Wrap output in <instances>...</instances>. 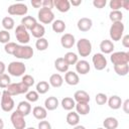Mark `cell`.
Instances as JSON below:
<instances>
[{
  "instance_id": "cell-16",
  "label": "cell",
  "mask_w": 129,
  "mask_h": 129,
  "mask_svg": "<svg viewBox=\"0 0 129 129\" xmlns=\"http://www.w3.org/2000/svg\"><path fill=\"white\" fill-rule=\"evenodd\" d=\"M114 48H115V45L112 40L104 39L100 43V49L102 51L101 53H103V54H111L113 52Z\"/></svg>"
},
{
  "instance_id": "cell-50",
  "label": "cell",
  "mask_w": 129,
  "mask_h": 129,
  "mask_svg": "<svg viewBox=\"0 0 129 129\" xmlns=\"http://www.w3.org/2000/svg\"><path fill=\"white\" fill-rule=\"evenodd\" d=\"M121 107L123 108V110H124V112L126 114H129V109H128V107H129V100L128 99H126L124 101V103H122V106Z\"/></svg>"
},
{
  "instance_id": "cell-41",
  "label": "cell",
  "mask_w": 129,
  "mask_h": 129,
  "mask_svg": "<svg viewBox=\"0 0 129 129\" xmlns=\"http://www.w3.org/2000/svg\"><path fill=\"white\" fill-rule=\"evenodd\" d=\"M34 78L30 75H23L22 76V79H21V83L23 85H25L27 88H30L34 85Z\"/></svg>"
},
{
  "instance_id": "cell-38",
  "label": "cell",
  "mask_w": 129,
  "mask_h": 129,
  "mask_svg": "<svg viewBox=\"0 0 129 129\" xmlns=\"http://www.w3.org/2000/svg\"><path fill=\"white\" fill-rule=\"evenodd\" d=\"M35 47H36L37 50H39V51L45 50V49L48 47V41H47V39L44 38V37L38 38V39L35 41Z\"/></svg>"
},
{
  "instance_id": "cell-42",
  "label": "cell",
  "mask_w": 129,
  "mask_h": 129,
  "mask_svg": "<svg viewBox=\"0 0 129 129\" xmlns=\"http://www.w3.org/2000/svg\"><path fill=\"white\" fill-rule=\"evenodd\" d=\"M16 46H17V43H15L13 41H9L8 43H6L4 45V50H5L6 53L13 55V53H14V51L16 49Z\"/></svg>"
},
{
  "instance_id": "cell-44",
  "label": "cell",
  "mask_w": 129,
  "mask_h": 129,
  "mask_svg": "<svg viewBox=\"0 0 129 129\" xmlns=\"http://www.w3.org/2000/svg\"><path fill=\"white\" fill-rule=\"evenodd\" d=\"M10 40V33L7 30H0V43H8Z\"/></svg>"
},
{
  "instance_id": "cell-3",
  "label": "cell",
  "mask_w": 129,
  "mask_h": 129,
  "mask_svg": "<svg viewBox=\"0 0 129 129\" xmlns=\"http://www.w3.org/2000/svg\"><path fill=\"white\" fill-rule=\"evenodd\" d=\"M77 49L82 57H87L92 52V43L88 38H80L77 41Z\"/></svg>"
},
{
  "instance_id": "cell-31",
  "label": "cell",
  "mask_w": 129,
  "mask_h": 129,
  "mask_svg": "<svg viewBox=\"0 0 129 129\" xmlns=\"http://www.w3.org/2000/svg\"><path fill=\"white\" fill-rule=\"evenodd\" d=\"M66 27H67L66 23H64V21L61 20V19L53 20V22H52V24H51V28H52V30H53L55 33H61V32H63V31L66 30Z\"/></svg>"
},
{
  "instance_id": "cell-29",
  "label": "cell",
  "mask_w": 129,
  "mask_h": 129,
  "mask_svg": "<svg viewBox=\"0 0 129 129\" xmlns=\"http://www.w3.org/2000/svg\"><path fill=\"white\" fill-rule=\"evenodd\" d=\"M60 105H61V107H62L63 110H66V111H72L75 108V106H76V102L71 97H64L61 100Z\"/></svg>"
},
{
  "instance_id": "cell-7",
  "label": "cell",
  "mask_w": 129,
  "mask_h": 129,
  "mask_svg": "<svg viewBox=\"0 0 129 129\" xmlns=\"http://www.w3.org/2000/svg\"><path fill=\"white\" fill-rule=\"evenodd\" d=\"M28 89L25 85H23L21 82L20 83H11L5 90L8 92L10 96H17L21 94H26L28 92Z\"/></svg>"
},
{
  "instance_id": "cell-34",
  "label": "cell",
  "mask_w": 129,
  "mask_h": 129,
  "mask_svg": "<svg viewBox=\"0 0 129 129\" xmlns=\"http://www.w3.org/2000/svg\"><path fill=\"white\" fill-rule=\"evenodd\" d=\"M49 88H50V86H49L48 82H46V81H40V82H38L36 84V87H35L36 92L38 94H40V95H43V94L47 93L48 90H49Z\"/></svg>"
},
{
  "instance_id": "cell-53",
  "label": "cell",
  "mask_w": 129,
  "mask_h": 129,
  "mask_svg": "<svg viewBox=\"0 0 129 129\" xmlns=\"http://www.w3.org/2000/svg\"><path fill=\"white\" fill-rule=\"evenodd\" d=\"M122 8L125 10H129V2L126 0H122Z\"/></svg>"
},
{
  "instance_id": "cell-54",
  "label": "cell",
  "mask_w": 129,
  "mask_h": 129,
  "mask_svg": "<svg viewBox=\"0 0 129 129\" xmlns=\"http://www.w3.org/2000/svg\"><path fill=\"white\" fill-rule=\"evenodd\" d=\"M70 3H71V5H73V6H79V5L82 4V0H72Z\"/></svg>"
},
{
  "instance_id": "cell-52",
  "label": "cell",
  "mask_w": 129,
  "mask_h": 129,
  "mask_svg": "<svg viewBox=\"0 0 129 129\" xmlns=\"http://www.w3.org/2000/svg\"><path fill=\"white\" fill-rule=\"evenodd\" d=\"M5 70H6V67H5V63L3 61L0 60V75H3L5 73Z\"/></svg>"
},
{
  "instance_id": "cell-45",
  "label": "cell",
  "mask_w": 129,
  "mask_h": 129,
  "mask_svg": "<svg viewBox=\"0 0 129 129\" xmlns=\"http://www.w3.org/2000/svg\"><path fill=\"white\" fill-rule=\"evenodd\" d=\"M109 5H110V8L112 9V11L119 10L120 8H122V0H111Z\"/></svg>"
},
{
  "instance_id": "cell-19",
  "label": "cell",
  "mask_w": 129,
  "mask_h": 129,
  "mask_svg": "<svg viewBox=\"0 0 129 129\" xmlns=\"http://www.w3.org/2000/svg\"><path fill=\"white\" fill-rule=\"evenodd\" d=\"M32 115L35 119L41 121V120H45L46 116H47V111L44 107L42 106H35L32 109Z\"/></svg>"
},
{
  "instance_id": "cell-49",
  "label": "cell",
  "mask_w": 129,
  "mask_h": 129,
  "mask_svg": "<svg viewBox=\"0 0 129 129\" xmlns=\"http://www.w3.org/2000/svg\"><path fill=\"white\" fill-rule=\"evenodd\" d=\"M121 41H122V45H123L124 47H126V48L129 47V35H128V34L122 36Z\"/></svg>"
},
{
  "instance_id": "cell-32",
  "label": "cell",
  "mask_w": 129,
  "mask_h": 129,
  "mask_svg": "<svg viewBox=\"0 0 129 129\" xmlns=\"http://www.w3.org/2000/svg\"><path fill=\"white\" fill-rule=\"evenodd\" d=\"M36 23H37L36 19L34 17H32V16H24L21 19V25L24 26L27 30H30Z\"/></svg>"
},
{
  "instance_id": "cell-13",
  "label": "cell",
  "mask_w": 129,
  "mask_h": 129,
  "mask_svg": "<svg viewBox=\"0 0 129 129\" xmlns=\"http://www.w3.org/2000/svg\"><path fill=\"white\" fill-rule=\"evenodd\" d=\"M76 43V38L71 33H64L60 37V44L63 48H72Z\"/></svg>"
},
{
  "instance_id": "cell-20",
  "label": "cell",
  "mask_w": 129,
  "mask_h": 129,
  "mask_svg": "<svg viewBox=\"0 0 129 129\" xmlns=\"http://www.w3.org/2000/svg\"><path fill=\"white\" fill-rule=\"evenodd\" d=\"M58 105H59V102L57 98L54 96H50L46 98L44 101V108L46 109V111H53L58 107Z\"/></svg>"
},
{
  "instance_id": "cell-1",
  "label": "cell",
  "mask_w": 129,
  "mask_h": 129,
  "mask_svg": "<svg viewBox=\"0 0 129 129\" xmlns=\"http://www.w3.org/2000/svg\"><path fill=\"white\" fill-rule=\"evenodd\" d=\"M33 53H34L33 48L30 45L17 44L13 55L19 59H30L33 56Z\"/></svg>"
},
{
  "instance_id": "cell-40",
  "label": "cell",
  "mask_w": 129,
  "mask_h": 129,
  "mask_svg": "<svg viewBox=\"0 0 129 129\" xmlns=\"http://www.w3.org/2000/svg\"><path fill=\"white\" fill-rule=\"evenodd\" d=\"M11 84V79L8 75H0V89H6Z\"/></svg>"
},
{
  "instance_id": "cell-25",
  "label": "cell",
  "mask_w": 129,
  "mask_h": 129,
  "mask_svg": "<svg viewBox=\"0 0 129 129\" xmlns=\"http://www.w3.org/2000/svg\"><path fill=\"white\" fill-rule=\"evenodd\" d=\"M16 110H17L18 112H20V113L25 117V116L29 115V113L31 112V105H30V103L27 102V101H21V102L18 103Z\"/></svg>"
},
{
  "instance_id": "cell-14",
  "label": "cell",
  "mask_w": 129,
  "mask_h": 129,
  "mask_svg": "<svg viewBox=\"0 0 129 129\" xmlns=\"http://www.w3.org/2000/svg\"><path fill=\"white\" fill-rule=\"evenodd\" d=\"M77 26H78V29L80 31H83V32H87L89 31L92 26H93V21L91 18H88V17H82L81 19H79L78 23H77Z\"/></svg>"
},
{
  "instance_id": "cell-22",
  "label": "cell",
  "mask_w": 129,
  "mask_h": 129,
  "mask_svg": "<svg viewBox=\"0 0 129 129\" xmlns=\"http://www.w3.org/2000/svg\"><path fill=\"white\" fill-rule=\"evenodd\" d=\"M30 32H31V34H32L33 37H35V38L38 39V38H41V37L44 36V34H45V28H44V26L42 24H40V23L37 22L30 29Z\"/></svg>"
},
{
  "instance_id": "cell-27",
  "label": "cell",
  "mask_w": 129,
  "mask_h": 129,
  "mask_svg": "<svg viewBox=\"0 0 129 129\" xmlns=\"http://www.w3.org/2000/svg\"><path fill=\"white\" fill-rule=\"evenodd\" d=\"M118 125L119 122L115 117H107L103 121L104 129H117Z\"/></svg>"
},
{
  "instance_id": "cell-11",
  "label": "cell",
  "mask_w": 129,
  "mask_h": 129,
  "mask_svg": "<svg viewBox=\"0 0 129 129\" xmlns=\"http://www.w3.org/2000/svg\"><path fill=\"white\" fill-rule=\"evenodd\" d=\"M10 120H11V123L14 129H25L26 128V122H25L24 116L17 110L11 114Z\"/></svg>"
},
{
  "instance_id": "cell-30",
  "label": "cell",
  "mask_w": 129,
  "mask_h": 129,
  "mask_svg": "<svg viewBox=\"0 0 129 129\" xmlns=\"http://www.w3.org/2000/svg\"><path fill=\"white\" fill-rule=\"evenodd\" d=\"M75 108H76V112L79 115H83V116L89 114L91 110L89 103H76Z\"/></svg>"
},
{
  "instance_id": "cell-17",
  "label": "cell",
  "mask_w": 129,
  "mask_h": 129,
  "mask_svg": "<svg viewBox=\"0 0 129 129\" xmlns=\"http://www.w3.org/2000/svg\"><path fill=\"white\" fill-rule=\"evenodd\" d=\"M64 82L70 85V86H77L80 83V78L79 75L75 72L72 71H68L64 75Z\"/></svg>"
},
{
  "instance_id": "cell-46",
  "label": "cell",
  "mask_w": 129,
  "mask_h": 129,
  "mask_svg": "<svg viewBox=\"0 0 129 129\" xmlns=\"http://www.w3.org/2000/svg\"><path fill=\"white\" fill-rule=\"evenodd\" d=\"M37 129H51V125L48 121L46 120H41L39 123H38V126H37Z\"/></svg>"
},
{
  "instance_id": "cell-58",
  "label": "cell",
  "mask_w": 129,
  "mask_h": 129,
  "mask_svg": "<svg viewBox=\"0 0 129 129\" xmlns=\"http://www.w3.org/2000/svg\"><path fill=\"white\" fill-rule=\"evenodd\" d=\"M97 129H104V128H97Z\"/></svg>"
},
{
  "instance_id": "cell-59",
  "label": "cell",
  "mask_w": 129,
  "mask_h": 129,
  "mask_svg": "<svg viewBox=\"0 0 129 129\" xmlns=\"http://www.w3.org/2000/svg\"><path fill=\"white\" fill-rule=\"evenodd\" d=\"M1 95H2V93H1V92H0V97H1Z\"/></svg>"
},
{
  "instance_id": "cell-28",
  "label": "cell",
  "mask_w": 129,
  "mask_h": 129,
  "mask_svg": "<svg viewBox=\"0 0 129 129\" xmlns=\"http://www.w3.org/2000/svg\"><path fill=\"white\" fill-rule=\"evenodd\" d=\"M66 120H67V123L69 125H71V126H77V125H79V122H80V115L77 112L71 111L70 113H68Z\"/></svg>"
},
{
  "instance_id": "cell-18",
  "label": "cell",
  "mask_w": 129,
  "mask_h": 129,
  "mask_svg": "<svg viewBox=\"0 0 129 129\" xmlns=\"http://www.w3.org/2000/svg\"><path fill=\"white\" fill-rule=\"evenodd\" d=\"M74 100L76 103H89L90 95L84 90H79L74 94Z\"/></svg>"
},
{
  "instance_id": "cell-48",
  "label": "cell",
  "mask_w": 129,
  "mask_h": 129,
  "mask_svg": "<svg viewBox=\"0 0 129 129\" xmlns=\"http://www.w3.org/2000/svg\"><path fill=\"white\" fill-rule=\"evenodd\" d=\"M41 7L43 8H47V9H52L54 7L53 5V0H43L41 3Z\"/></svg>"
},
{
  "instance_id": "cell-37",
  "label": "cell",
  "mask_w": 129,
  "mask_h": 129,
  "mask_svg": "<svg viewBox=\"0 0 129 129\" xmlns=\"http://www.w3.org/2000/svg\"><path fill=\"white\" fill-rule=\"evenodd\" d=\"M109 18L110 20L113 22H120L123 19V13L120 10H115V11H111L109 13Z\"/></svg>"
},
{
  "instance_id": "cell-8",
  "label": "cell",
  "mask_w": 129,
  "mask_h": 129,
  "mask_svg": "<svg viewBox=\"0 0 129 129\" xmlns=\"http://www.w3.org/2000/svg\"><path fill=\"white\" fill-rule=\"evenodd\" d=\"M37 17H38V20L43 24L52 23L54 20V14H53L52 10L47 9V8H43V7H41L38 10Z\"/></svg>"
},
{
  "instance_id": "cell-23",
  "label": "cell",
  "mask_w": 129,
  "mask_h": 129,
  "mask_svg": "<svg viewBox=\"0 0 129 129\" xmlns=\"http://www.w3.org/2000/svg\"><path fill=\"white\" fill-rule=\"evenodd\" d=\"M107 103H108V106H109L111 109H113V110H118V109L121 108L123 102H122V100H121V98H120L119 96L113 95V96H111L110 98H108Z\"/></svg>"
},
{
  "instance_id": "cell-26",
  "label": "cell",
  "mask_w": 129,
  "mask_h": 129,
  "mask_svg": "<svg viewBox=\"0 0 129 129\" xmlns=\"http://www.w3.org/2000/svg\"><path fill=\"white\" fill-rule=\"evenodd\" d=\"M69 67L70 66L67 63L63 57H57L54 60V68L59 73H67L69 71Z\"/></svg>"
},
{
  "instance_id": "cell-39",
  "label": "cell",
  "mask_w": 129,
  "mask_h": 129,
  "mask_svg": "<svg viewBox=\"0 0 129 129\" xmlns=\"http://www.w3.org/2000/svg\"><path fill=\"white\" fill-rule=\"evenodd\" d=\"M25 98H26V101L27 102H29V103H35L39 99V94L36 91H28L26 93V95H25Z\"/></svg>"
},
{
  "instance_id": "cell-12",
  "label": "cell",
  "mask_w": 129,
  "mask_h": 129,
  "mask_svg": "<svg viewBox=\"0 0 129 129\" xmlns=\"http://www.w3.org/2000/svg\"><path fill=\"white\" fill-rule=\"evenodd\" d=\"M92 61H93L94 68L97 71H103L107 67V59H106L105 55L101 52L95 53L92 57Z\"/></svg>"
},
{
  "instance_id": "cell-4",
  "label": "cell",
  "mask_w": 129,
  "mask_h": 129,
  "mask_svg": "<svg viewBox=\"0 0 129 129\" xmlns=\"http://www.w3.org/2000/svg\"><path fill=\"white\" fill-rule=\"evenodd\" d=\"M26 67L22 61H11L8 64V74L13 77H21L24 75Z\"/></svg>"
},
{
  "instance_id": "cell-10",
  "label": "cell",
  "mask_w": 129,
  "mask_h": 129,
  "mask_svg": "<svg viewBox=\"0 0 129 129\" xmlns=\"http://www.w3.org/2000/svg\"><path fill=\"white\" fill-rule=\"evenodd\" d=\"M110 60L114 66L116 64H123L129 62V52L127 51H116L112 52L110 56Z\"/></svg>"
},
{
  "instance_id": "cell-33",
  "label": "cell",
  "mask_w": 129,
  "mask_h": 129,
  "mask_svg": "<svg viewBox=\"0 0 129 129\" xmlns=\"http://www.w3.org/2000/svg\"><path fill=\"white\" fill-rule=\"evenodd\" d=\"M114 71L118 76H121V77L127 76V74L129 72V64L128 63L116 64V66H114Z\"/></svg>"
},
{
  "instance_id": "cell-5",
  "label": "cell",
  "mask_w": 129,
  "mask_h": 129,
  "mask_svg": "<svg viewBox=\"0 0 129 129\" xmlns=\"http://www.w3.org/2000/svg\"><path fill=\"white\" fill-rule=\"evenodd\" d=\"M0 106H1V109L4 112H11L13 110L14 106H15V103H14V100H13L12 96H10L6 90H4L2 92Z\"/></svg>"
},
{
  "instance_id": "cell-36",
  "label": "cell",
  "mask_w": 129,
  "mask_h": 129,
  "mask_svg": "<svg viewBox=\"0 0 129 129\" xmlns=\"http://www.w3.org/2000/svg\"><path fill=\"white\" fill-rule=\"evenodd\" d=\"M63 58H64V60L67 61V63H68L69 66H71V64H76L77 61L79 60L78 55H77L75 52H73V51H69V52H67V53L64 54Z\"/></svg>"
},
{
  "instance_id": "cell-21",
  "label": "cell",
  "mask_w": 129,
  "mask_h": 129,
  "mask_svg": "<svg viewBox=\"0 0 129 129\" xmlns=\"http://www.w3.org/2000/svg\"><path fill=\"white\" fill-rule=\"evenodd\" d=\"M53 5L61 13L68 12L71 9V3L69 0H54Z\"/></svg>"
},
{
  "instance_id": "cell-51",
  "label": "cell",
  "mask_w": 129,
  "mask_h": 129,
  "mask_svg": "<svg viewBox=\"0 0 129 129\" xmlns=\"http://www.w3.org/2000/svg\"><path fill=\"white\" fill-rule=\"evenodd\" d=\"M41 3H42V1H40V0H32L31 1V5L34 8H40L41 7Z\"/></svg>"
},
{
  "instance_id": "cell-56",
  "label": "cell",
  "mask_w": 129,
  "mask_h": 129,
  "mask_svg": "<svg viewBox=\"0 0 129 129\" xmlns=\"http://www.w3.org/2000/svg\"><path fill=\"white\" fill-rule=\"evenodd\" d=\"M4 128V122H3V120L0 118V129H3Z\"/></svg>"
},
{
  "instance_id": "cell-24",
  "label": "cell",
  "mask_w": 129,
  "mask_h": 129,
  "mask_svg": "<svg viewBox=\"0 0 129 129\" xmlns=\"http://www.w3.org/2000/svg\"><path fill=\"white\" fill-rule=\"evenodd\" d=\"M48 84H49V86H51L53 88H59L63 84V78L59 74H52L49 77Z\"/></svg>"
},
{
  "instance_id": "cell-9",
  "label": "cell",
  "mask_w": 129,
  "mask_h": 129,
  "mask_svg": "<svg viewBox=\"0 0 129 129\" xmlns=\"http://www.w3.org/2000/svg\"><path fill=\"white\" fill-rule=\"evenodd\" d=\"M7 11L10 15L13 16H24L28 12V7L24 3H14L8 7Z\"/></svg>"
},
{
  "instance_id": "cell-57",
  "label": "cell",
  "mask_w": 129,
  "mask_h": 129,
  "mask_svg": "<svg viewBox=\"0 0 129 129\" xmlns=\"http://www.w3.org/2000/svg\"><path fill=\"white\" fill-rule=\"evenodd\" d=\"M25 129H35L34 127H28V128H25Z\"/></svg>"
},
{
  "instance_id": "cell-6",
  "label": "cell",
  "mask_w": 129,
  "mask_h": 129,
  "mask_svg": "<svg viewBox=\"0 0 129 129\" xmlns=\"http://www.w3.org/2000/svg\"><path fill=\"white\" fill-rule=\"evenodd\" d=\"M15 36H16L17 41H18L20 44L26 45V44L30 41V35H29L28 30H27L24 26H22L21 24H19L18 26H16V29H15Z\"/></svg>"
},
{
  "instance_id": "cell-2",
  "label": "cell",
  "mask_w": 129,
  "mask_h": 129,
  "mask_svg": "<svg viewBox=\"0 0 129 129\" xmlns=\"http://www.w3.org/2000/svg\"><path fill=\"white\" fill-rule=\"evenodd\" d=\"M124 24L122 21L120 22H113L111 27H110V30H109V34H110V38L113 40V41H119L121 40L122 36H123V33H124Z\"/></svg>"
},
{
  "instance_id": "cell-43",
  "label": "cell",
  "mask_w": 129,
  "mask_h": 129,
  "mask_svg": "<svg viewBox=\"0 0 129 129\" xmlns=\"http://www.w3.org/2000/svg\"><path fill=\"white\" fill-rule=\"evenodd\" d=\"M95 101L98 105H105L108 101V97L106 94L104 93H98L96 95V98H95Z\"/></svg>"
},
{
  "instance_id": "cell-35",
  "label": "cell",
  "mask_w": 129,
  "mask_h": 129,
  "mask_svg": "<svg viewBox=\"0 0 129 129\" xmlns=\"http://www.w3.org/2000/svg\"><path fill=\"white\" fill-rule=\"evenodd\" d=\"M2 26H3L4 30H7V31L13 29L14 26H15L14 19H13L12 17H10V16H6V17H4V18L2 19Z\"/></svg>"
},
{
  "instance_id": "cell-15",
  "label": "cell",
  "mask_w": 129,
  "mask_h": 129,
  "mask_svg": "<svg viewBox=\"0 0 129 129\" xmlns=\"http://www.w3.org/2000/svg\"><path fill=\"white\" fill-rule=\"evenodd\" d=\"M91 70V66L89 63V61H87L86 59H81L78 60L76 63V71L78 74L80 75H87Z\"/></svg>"
},
{
  "instance_id": "cell-47",
  "label": "cell",
  "mask_w": 129,
  "mask_h": 129,
  "mask_svg": "<svg viewBox=\"0 0 129 129\" xmlns=\"http://www.w3.org/2000/svg\"><path fill=\"white\" fill-rule=\"evenodd\" d=\"M107 4V1L106 0H94L93 1V5L98 8V9H101V8H104Z\"/></svg>"
},
{
  "instance_id": "cell-55",
  "label": "cell",
  "mask_w": 129,
  "mask_h": 129,
  "mask_svg": "<svg viewBox=\"0 0 129 129\" xmlns=\"http://www.w3.org/2000/svg\"><path fill=\"white\" fill-rule=\"evenodd\" d=\"M74 129H86V127L83 125H77V126H74Z\"/></svg>"
}]
</instances>
